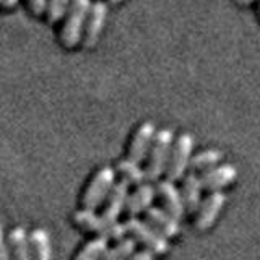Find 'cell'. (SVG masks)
<instances>
[{
  "label": "cell",
  "instance_id": "1",
  "mask_svg": "<svg viewBox=\"0 0 260 260\" xmlns=\"http://www.w3.org/2000/svg\"><path fill=\"white\" fill-rule=\"evenodd\" d=\"M173 143H174V132L171 128H161L154 134L148 154H146V158H145L146 159V168H145L146 181H150V182L159 181V177L165 174Z\"/></svg>",
  "mask_w": 260,
  "mask_h": 260
},
{
  "label": "cell",
  "instance_id": "2",
  "mask_svg": "<svg viewBox=\"0 0 260 260\" xmlns=\"http://www.w3.org/2000/svg\"><path fill=\"white\" fill-rule=\"evenodd\" d=\"M89 5H91V0H72L69 10L60 20L62 24L59 31V41L65 49H73L80 44Z\"/></svg>",
  "mask_w": 260,
  "mask_h": 260
},
{
  "label": "cell",
  "instance_id": "3",
  "mask_svg": "<svg viewBox=\"0 0 260 260\" xmlns=\"http://www.w3.org/2000/svg\"><path fill=\"white\" fill-rule=\"evenodd\" d=\"M73 223L78 228L89 233H96L98 236L103 238L120 241L122 238H125V224H122L119 221H108L104 219L103 215H98L94 210L89 208H81L73 213Z\"/></svg>",
  "mask_w": 260,
  "mask_h": 260
},
{
  "label": "cell",
  "instance_id": "4",
  "mask_svg": "<svg viewBox=\"0 0 260 260\" xmlns=\"http://www.w3.org/2000/svg\"><path fill=\"white\" fill-rule=\"evenodd\" d=\"M114 182H116V169L111 166H104L101 169H98L94 176L91 177V181L88 182L83 192V197H81L83 208L96 210L104 202V199L108 197Z\"/></svg>",
  "mask_w": 260,
  "mask_h": 260
},
{
  "label": "cell",
  "instance_id": "5",
  "mask_svg": "<svg viewBox=\"0 0 260 260\" xmlns=\"http://www.w3.org/2000/svg\"><path fill=\"white\" fill-rule=\"evenodd\" d=\"M125 230L128 234H132L135 241L142 242L153 254H166L169 250V242L166 236H162L156 228H153L146 221H142L137 216H130L127 219Z\"/></svg>",
  "mask_w": 260,
  "mask_h": 260
},
{
  "label": "cell",
  "instance_id": "6",
  "mask_svg": "<svg viewBox=\"0 0 260 260\" xmlns=\"http://www.w3.org/2000/svg\"><path fill=\"white\" fill-rule=\"evenodd\" d=\"M192 150H193V137L190 134H181L176 138L173 148H171L169 159L165 171L169 181L176 182L184 177L187 168H189Z\"/></svg>",
  "mask_w": 260,
  "mask_h": 260
},
{
  "label": "cell",
  "instance_id": "7",
  "mask_svg": "<svg viewBox=\"0 0 260 260\" xmlns=\"http://www.w3.org/2000/svg\"><path fill=\"white\" fill-rule=\"evenodd\" d=\"M106 18H108V4L103 2V0L91 2L89 10L86 13L80 44H83V47H93L101 38Z\"/></svg>",
  "mask_w": 260,
  "mask_h": 260
},
{
  "label": "cell",
  "instance_id": "8",
  "mask_svg": "<svg viewBox=\"0 0 260 260\" xmlns=\"http://www.w3.org/2000/svg\"><path fill=\"white\" fill-rule=\"evenodd\" d=\"M154 134H156V127H154L153 122H150V120L142 122L134 132L132 138H130L127 158H130L135 162L145 161L150 146H151V142L154 138Z\"/></svg>",
  "mask_w": 260,
  "mask_h": 260
},
{
  "label": "cell",
  "instance_id": "9",
  "mask_svg": "<svg viewBox=\"0 0 260 260\" xmlns=\"http://www.w3.org/2000/svg\"><path fill=\"white\" fill-rule=\"evenodd\" d=\"M226 202V195L221 190H213L208 197L200 202L197 208V218H195V226L197 230L203 231L213 226L215 219L218 218L219 211H221L223 205Z\"/></svg>",
  "mask_w": 260,
  "mask_h": 260
},
{
  "label": "cell",
  "instance_id": "10",
  "mask_svg": "<svg viewBox=\"0 0 260 260\" xmlns=\"http://www.w3.org/2000/svg\"><path fill=\"white\" fill-rule=\"evenodd\" d=\"M128 187L130 184L125 182L124 179L116 181L112 185V189L109 190L108 197L104 199V208H103V218L108 221H117L119 216L122 215V211L125 208V203L128 199Z\"/></svg>",
  "mask_w": 260,
  "mask_h": 260
},
{
  "label": "cell",
  "instance_id": "11",
  "mask_svg": "<svg viewBox=\"0 0 260 260\" xmlns=\"http://www.w3.org/2000/svg\"><path fill=\"white\" fill-rule=\"evenodd\" d=\"M236 177H238V169L233 165L211 166L203 171V174L200 176V184L202 189L219 190L223 187L230 185Z\"/></svg>",
  "mask_w": 260,
  "mask_h": 260
},
{
  "label": "cell",
  "instance_id": "12",
  "mask_svg": "<svg viewBox=\"0 0 260 260\" xmlns=\"http://www.w3.org/2000/svg\"><path fill=\"white\" fill-rule=\"evenodd\" d=\"M156 193L159 195L161 202L165 203L166 211L173 215L176 219H181L185 215L182 195H181V192H179L177 187L174 185L173 181H169V179L159 181L156 185Z\"/></svg>",
  "mask_w": 260,
  "mask_h": 260
},
{
  "label": "cell",
  "instance_id": "13",
  "mask_svg": "<svg viewBox=\"0 0 260 260\" xmlns=\"http://www.w3.org/2000/svg\"><path fill=\"white\" fill-rule=\"evenodd\" d=\"M156 195V187L153 184L143 182L140 185H137V189L128 193V199L125 203V211L128 216H138L146 208L151 207V203Z\"/></svg>",
  "mask_w": 260,
  "mask_h": 260
},
{
  "label": "cell",
  "instance_id": "14",
  "mask_svg": "<svg viewBox=\"0 0 260 260\" xmlns=\"http://www.w3.org/2000/svg\"><path fill=\"white\" fill-rule=\"evenodd\" d=\"M146 221H148L153 228L166 236V238H174L181 233V226H179V219H176L171 213H168L166 210L158 208V207H150L145 210Z\"/></svg>",
  "mask_w": 260,
  "mask_h": 260
},
{
  "label": "cell",
  "instance_id": "15",
  "mask_svg": "<svg viewBox=\"0 0 260 260\" xmlns=\"http://www.w3.org/2000/svg\"><path fill=\"white\" fill-rule=\"evenodd\" d=\"M8 249H10L12 260H31V244L26 230L21 226H16L10 231L8 238Z\"/></svg>",
  "mask_w": 260,
  "mask_h": 260
},
{
  "label": "cell",
  "instance_id": "16",
  "mask_svg": "<svg viewBox=\"0 0 260 260\" xmlns=\"http://www.w3.org/2000/svg\"><path fill=\"white\" fill-rule=\"evenodd\" d=\"M182 200H184V207L189 213H195L200 205V195H202V184H200V177L190 173L184 176V182H182Z\"/></svg>",
  "mask_w": 260,
  "mask_h": 260
},
{
  "label": "cell",
  "instance_id": "17",
  "mask_svg": "<svg viewBox=\"0 0 260 260\" xmlns=\"http://www.w3.org/2000/svg\"><path fill=\"white\" fill-rule=\"evenodd\" d=\"M31 260H52L51 238L44 228H36L29 234Z\"/></svg>",
  "mask_w": 260,
  "mask_h": 260
},
{
  "label": "cell",
  "instance_id": "18",
  "mask_svg": "<svg viewBox=\"0 0 260 260\" xmlns=\"http://www.w3.org/2000/svg\"><path fill=\"white\" fill-rule=\"evenodd\" d=\"M116 173L120 174V177L124 179L125 182L134 184V185H140L146 181L145 176V169L140 168V162H135L130 158L120 159L116 166Z\"/></svg>",
  "mask_w": 260,
  "mask_h": 260
},
{
  "label": "cell",
  "instance_id": "19",
  "mask_svg": "<svg viewBox=\"0 0 260 260\" xmlns=\"http://www.w3.org/2000/svg\"><path fill=\"white\" fill-rule=\"evenodd\" d=\"M109 239L103 238V236H96V238L89 239L81 250L77 254L75 260H100L104 254V250L108 249Z\"/></svg>",
  "mask_w": 260,
  "mask_h": 260
},
{
  "label": "cell",
  "instance_id": "20",
  "mask_svg": "<svg viewBox=\"0 0 260 260\" xmlns=\"http://www.w3.org/2000/svg\"><path fill=\"white\" fill-rule=\"evenodd\" d=\"M221 158H223V153L216 148L203 150V151L195 154V156H190L189 168L192 171H205V169L215 166L216 162L221 161Z\"/></svg>",
  "mask_w": 260,
  "mask_h": 260
},
{
  "label": "cell",
  "instance_id": "21",
  "mask_svg": "<svg viewBox=\"0 0 260 260\" xmlns=\"http://www.w3.org/2000/svg\"><path fill=\"white\" fill-rule=\"evenodd\" d=\"M137 241L134 238H122L117 241L114 247H108L104 250V254L100 260H125L128 255H132L135 252Z\"/></svg>",
  "mask_w": 260,
  "mask_h": 260
},
{
  "label": "cell",
  "instance_id": "22",
  "mask_svg": "<svg viewBox=\"0 0 260 260\" xmlns=\"http://www.w3.org/2000/svg\"><path fill=\"white\" fill-rule=\"evenodd\" d=\"M70 4H72V0H47V5L44 10L46 21L51 24L59 23L63 18L65 12L69 10Z\"/></svg>",
  "mask_w": 260,
  "mask_h": 260
},
{
  "label": "cell",
  "instance_id": "23",
  "mask_svg": "<svg viewBox=\"0 0 260 260\" xmlns=\"http://www.w3.org/2000/svg\"><path fill=\"white\" fill-rule=\"evenodd\" d=\"M46 5H47V0H26V7L31 15L35 16H41L44 15L46 10Z\"/></svg>",
  "mask_w": 260,
  "mask_h": 260
},
{
  "label": "cell",
  "instance_id": "24",
  "mask_svg": "<svg viewBox=\"0 0 260 260\" xmlns=\"http://www.w3.org/2000/svg\"><path fill=\"white\" fill-rule=\"evenodd\" d=\"M0 260H12L10 257V249H8L5 238H4V231H2V224H0Z\"/></svg>",
  "mask_w": 260,
  "mask_h": 260
},
{
  "label": "cell",
  "instance_id": "25",
  "mask_svg": "<svg viewBox=\"0 0 260 260\" xmlns=\"http://www.w3.org/2000/svg\"><path fill=\"white\" fill-rule=\"evenodd\" d=\"M153 255H154L153 252H150L148 249H145V250H140V252H134V254L128 255L125 260H154Z\"/></svg>",
  "mask_w": 260,
  "mask_h": 260
},
{
  "label": "cell",
  "instance_id": "26",
  "mask_svg": "<svg viewBox=\"0 0 260 260\" xmlns=\"http://www.w3.org/2000/svg\"><path fill=\"white\" fill-rule=\"evenodd\" d=\"M20 0H0V7L5 8V10H10V8L18 5Z\"/></svg>",
  "mask_w": 260,
  "mask_h": 260
},
{
  "label": "cell",
  "instance_id": "27",
  "mask_svg": "<svg viewBox=\"0 0 260 260\" xmlns=\"http://www.w3.org/2000/svg\"><path fill=\"white\" fill-rule=\"evenodd\" d=\"M254 2H257V0H238L239 5H250V4H254Z\"/></svg>",
  "mask_w": 260,
  "mask_h": 260
},
{
  "label": "cell",
  "instance_id": "28",
  "mask_svg": "<svg viewBox=\"0 0 260 260\" xmlns=\"http://www.w3.org/2000/svg\"><path fill=\"white\" fill-rule=\"evenodd\" d=\"M108 2H109V4H112V5H117V4H120V2H122V0H108Z\"/></svg>",
  "mask_w": 260,
  "mask_h": 260
}]
</instances>
